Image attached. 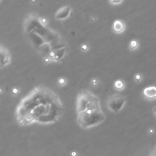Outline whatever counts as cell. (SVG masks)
<instances>
[{
  "instance_id": "obj_13",
  "label": "cell",
  "mask_w": 156,
  "mask_h": 156,
  "mask_svg": "<svg viewBox=\"0 0 156 156\" xmlns=\"http://www.w3.org/2000/svg\"><path fill=\"white\" fill-rule=\"evenodd\" d=\"M20 89H19L18 88H17V87H14V88L12 89V91H11L12 94L13 95H14V96L18 95L20 93Z\"/></svg>"
},
{
  "instance_id": "obj_18",
  "label": "cell",
  "mask_w": 156,
  "mask_h": 156,
  "mask_svg": "<svg viewBox=\"0 0 156 156\" xmlns=\"http://www.w3.org/2000/svg\"><path fill=\"white\" fill-rule=\"evenodd\" d=\"M71 155H72L73 156H75V155H77V154H76L75 152H71Z\"/></svg>"
},
{
  "instance_id": "obj_12",
  "label": "cell",
  "mask_w": 156,
  "mask_h": 156,
  "mask_svg": "<svg viewBox=\"0 0 156 156\" xmlns=\"http://www.w3.org/2000/svg\"><path fill=\"white\" fill-rule=\"evenodd\" d=\"M88 48H89L88 45L87 44H86V43L82 44L81 46V48H80L81 50L82 51H83V52H87L88 50Z\"/></svg>"
},
{
  "instance_id": "obj_9",
  "label": "cell",
  "mask_w": 156,
  "mask_h": 156,
  "mask_svg": "<svg viewBox=\"0 0 156 156\" xmlns=\"http://www.w3.org/2000/svg\"><path fill=\"white\" fill-rule=\"evenodd\" d=\"M124 83L123 81L121 80H117L115 81L114 84V87L117 90H121L124 88Z\"/></svg>"
},
{
  "instance_id": "obj_4",
  "label": "cell",
  "mask_w": 156,
  "mask_h": 156,
  "mask_svg": "<svg viewBox=\"0 0 156 156\" xmlns=\"http://www.w3.org/2000/svg\"><path fill=\"white\" fill-rule=\"evenodd\" d=\"M126 101V98L124 95L119 93H114L108 97L106 101V106L111 112L118 113L122 109Z\"/></svg>"
},
{
  "instance_id": "obj_1",
  "label": "cell",
  "mask_w": 156,
  "mask_h": 156,
  "mask_svg": "<svg viewBox=\"0 0 156 156\" xmlns=\"http://www.w3.org/2000/svg\"><path fill=\"white\" fill-rule=\"evenodd\" d=\"M60 97L49 88L39 85L24 97L16 110V118L21 126L34 123L43 124L58 122L64 112Z\"/></svg>"
},
{
  "instance_id": "obj_2",
  "label": "cell",
  "mask_w": 156,
  "mask_h": 156,
  "mask_svg": "<svg viewBox=\"0 0 156 156\" xmlns=\"http://www.w3.org/2000/svg\"><path fill=\"white\" fill-rule=\"evenodd\" d=\"M35 14L25 20L24 30L33 47L45 63L62 61L67 55V45L59 34L42 25Z\"/></svg>"
},
{
  "instance_id": "obj_5",
  "label": "cell",
  "mask_w": 156,
  "mask_h": 156,
  "mask_svg": "<svg viewBox=\"0 0 156 156\" xmlns=\"http://www.w3.org/2000/svg\"><path fill=\"white\" fill-rule=\"evenodd\" d=\"M0 56H1V64L0 67L2 68L8 66L11 63V56L9 50L3 44L0 46Z\"/></svg>"
},
{
  "instance_id": "obj_16",
  "label": "cell",
  "mask_w": 156,
  "mask_h": 156,
  "mask_svg": "<svg viewBox=\"0 0 156 156\" xmlns=\"http://www.w3.org/2000/svg\"><path fill=\"white\" fill-rule=\"evenodd\" d=\"M91 84L93 86H96L98 84V79L97 78H93L91 80Z\"/></svg>"
},
{
  "instance_id": "obj_19",
  "label": "cell",
  "mask_w": 156,
  "mask_h": 156,
  "mask_svg": "<svg viewBox=\"0 0 156 156\" xmlns=\"http://www.w3.org/2000/svg\"><path fill=\"white\" fill-rule=\"evenodd\" d=\"M153 111H154V114L156 115V106L154 108V109H153Z\"/></svg>"
},
{
  "instance_id": "obj_17",
  "label": "cell",
  "mask_w": 156,
  "mask_h": 156,
  "mask_svg": "<svg viewBox=\"0 0 156 156\" xmlns=\"http://www.w3.org/2000/svg\"><path fill=\"white\" fill-rule=\"evenodd\" d=\"M141 76L139 74H137L135 76V79L136 80L137 82H139L141 80Z\"/></svg>"
},
{
  "instance_id": "obj_11",
  "label": "cell",
  "mask_w": 156,
  "mask_h": 156,
  "mask_svg": "<svg viewBox=\"0 0 156 156\" xmlns=\"http://www.w3.org/2000/svg\"><path fill=\"white\" fill-rule=\"evenodd\" d=\"M138 46V42L135 40H132L131 42H130V44H129V48L132 50L133 49H135L137 48Z\"/></svg>"
},
{
  "instance_id": "obj_8",
  "label": "cell",
  "mask_w": 156,
  "mask_h": 156,
  "mask_svg": "<svg viewBox=\"0 0 156 156\" xmlns=\"http://www.w3.org/2000/svg\"><path fill=\"white\" fill-rule=\"evenodd\" d=\"M144 96L148 99L156 98V87H148L143 90Z\"/></svg>"
},
{
  "instance_id": "obj_14",
  "label": "cell",
  "mask_w": 156,
  "mask_h": 156,
  "mask_svg": "<svg viewBox=\"0 0 156 156\" xmlns=\"http://www.w3.org/2000/svg\"><path fill=\"white\" fill-rule=\"evenodd\" d=\"M123 2V1H121V0H110V1H109V3L111 5H119L120 3H121Z\"/></svg>"
},
{
  "instance_id": "obj_20",
  "label": "cell",
  "mask_w": 156,
  "mask_h": 156,
  "mask_svg": "<svg viewBox=\"0 0 156 156\" xmlns=\"http://www.w3.org/2000/svg\"><path fill=\"white\" fill-rule=\"evenodd\" d=\"M151 156H156V152H155L152 153V155H151Z\"/></svg>"
},
{
  "instance_id": "obj_3",
  "label": "cell",
  "mask_w": 156,
  "mask_h": 156,
  "mask_svg": "<svg viewBox=\"0 0 156 156\" xmlns=\"http://www.w3.org/2000/svg\"><path fill=\"white\" fill-rule=\"evenodd\" d=\"M77 121L83 129L99 124L106 118L99 98L88 90H81L76 99Z\"/></svg>"
},
{
  "instance_id": "obj_6",
  "label": "cell",
  "mask_w": 156,
  "mask_h": 156,
  "mask_svg": "<svg viewBox=\"0 0 156 156\" xmlns=\"http://www.w3.org/2000/svg\"><path fill=\"white\" fill-rule=\"evenodd\" d=\"M71 12V8L70 6H65L58 10L55 17L58 20H65L67 18Z\"/></svg>"
},
{
  "instance_id": "obj_15",
  "label": "cell",
  "mask_w": 156,
  "mask_h": 156,
  "mask_svg": "<svg viewBox=\"0 0 156 156\" xmlns=\"http://www.w3.org/2000/svg\"><path fill=\"white\" fill-rule=\"evenodd\" d=\"M39 21L43 25H47L48 20L45 17H39Z\"/></svg>"
},
{
  "instance_id": "obj_10",
  "label": "cell",
  "mask_w": 156,
  "mask_h": 156,
  "mask_svg": "<svg viewBox=\"0 0 156 156\" xmlns=\"http://www.w3.org/2000/svg\"><path fill=\"white\" fill-rule=\"evenodd\" d=\"M67 84V80L65 78H59L58 80V84L61 86V87H63L64 86L65 84Z\"/></svg>"
},
{
  "instance_id": "obj_7",
  "label": "cell",
  "mask_w": 156,
  "mask_h": 156,
  "mask_svg": "<svg viewBox=\"0 0 156 156\" xmlns=\"http://www.w3.org/2000/svg\"><path fill=\"white\" fill-rule=\"evenodd\" d=\"M125 29V25L124 22L120 20H116L114 22L112 25V30L117 34L123 32Z\"/></svg>"
}]
</instances>
